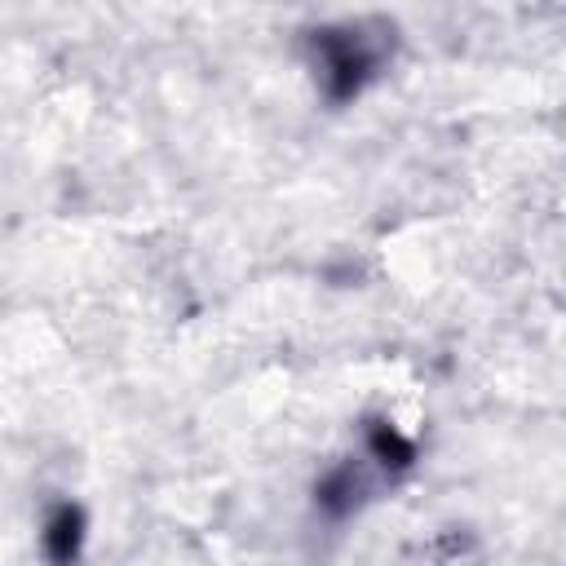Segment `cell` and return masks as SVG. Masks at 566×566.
Wrapping results in <instances>:
<instances>
[{
  "instance_id": "3957f363",
  "label": "cell",
  "mask_w": 566,
  "mask_h": 566,
  "mask_svg": "<svg viewBox=\"0 0 566 566\" xmlns=\"http://www.w3.org/2000/svg\"><path fill=\"white\" fill-rule=\"evenodd\" d=\"M371 451H376L385 464H394V469L411 464V442H407V438H398L389 424H376V429H371Z\"/></svg>"
},
{
  "instance_id": "6da1fadb",
  "label": "cell",
  "mask_w": 566,
  "mask_h": 566,
  "mask_svg": "<svg viewBox=\"0 0 566 566\" xmlns=\"http://www.w3.org/2000/svg\"><path fill=\"white\" fill-rule=\"evenodd\" d=\"M318 44H323V71L332 80V93L336 97L358 93V84L371 71V53L363 49V40L358 35H323Z\"/></svg>"
},
{
  "instance_id": "7a4b0ae2",
  "label": "cell",
  "mask_w": 566,
  "mask_h": 566,
  "mask_svg": "<svg viewBox=\"0 0 566 566\" xmlns=\"http://www.w3.org/2000/svg\"><path fill=\"white\" fill-rule=\"evenodd\" d=\"M80 544H84V513L75 504H62L44 526V548L57 566H71L80 557Z\"/></svg>"
}]
</instances>
